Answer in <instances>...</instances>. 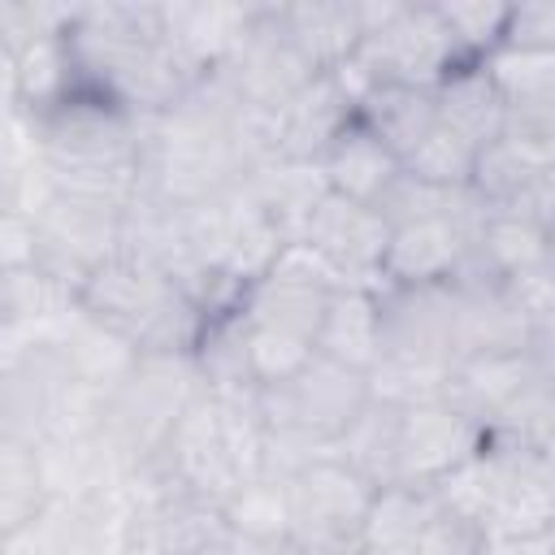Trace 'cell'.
I'll list each match as a JSON object with an SVG mask.
<instances>
[{
    "label": "cell",
    "mask_w": 555,
    "mask_h": 555,
    "mask_svg": "<svg viewBox=\"0 0 555 555\" xmlns=\"http://www.w3.org/2000/svg\"><path fill=\"white\" fill-rule=\"evenodd\" d=\"M382 486H373L364 473H356L343 455L325 451L308 464H299L286 477V503H291V538L299 546H334V542H360L364 516L373 507Z\"/></svg>",
    "instance_id": "3957f363"
},
{
    "label": "cell",
    "mask_w": 555,
    "mask_h": 555,
    "mask_svg": "<svg viewBox=\"0 0 555 555\" xmlns=\"http://www.w3.org/2000/svg\"><path fill=\"white\" fill-rule=\"evenodd\" d=\"M416 555H494V551H490V533L473 516H460L442 503V512L425 529Z\"/></svg>",
    "instance_id": "7402d4cb"
},
{
    "label": "cell",
    "mask_w": 555,
    "mask_h": 555,
    "mask_svg": "<svg viewBox=\"0 0 555 555\" xmlns=\"http://www.w3.org/2000/svg\"><path fill=\"white\" fill-rule=\"evenodd\" d=\"M503 48H555V4H512Z\"/></svg>",
    "instance_id": "603a6c76"
},
{
    "label": "cell",
    "mask_w": 555,
    "mask_h": 555,
    "mask_svg": "<svg viewBox=\"0 0 555 555\" xmlns=\"http://www.w3.org/2000/svg\"><path fill=\"white\" fill-rule=\"evenodd\" d=\"M317 356L373 377V369L382 364V304L373 286H338L330 295L317 330Z\"/></svg>",
    "instance_id": "7c38bea8"
},
{
    "label": "cell",
    "mask_w": 555,
    "mask_h": 555,
    "mask_svg": "<svg viewBox=\"0 0 555 555\" xmlns=\"http://www.w3.org/2000/svg\"><path fill=\"white\" fill-rule=\"evenodd\" d=\"M481 217H486V208L473 199V191H464V199L451 212L395 225L377 282H390V286H447L455 278V269H460Z\"/></svg>",
    "instance_id": "277c9868"
},
{
    "label": "cell",
    "mask_w": 555,
    "mask_h": 555,
    "mask_svg": "<svg viewBox=\"0 0 555 555\" xmlns=\"http://www.w3.org/2000/svg\"><path fill=\"white\" fill-rule=\"evenodd\" d=\"M230 538H291L286 477H251L221 503Z\"/></svg>",
    "instance_id": "ac0fdd59"
},
{
    "label": "cell",
    "mask_w": 555,
    "mask_h": 555,
    "mask_svg": "<svg viewBox=\"0 0 555 555\" xmlns=\"http://www.w3.org/2000/svg\"><path fill=\"white\" fill-rule=\"evenodd\" d=\"M230 555H308L295 538H230Z\"/></svg>",
    "instance_id": "cb8c5ba5"
},
{
    "label": "cell",
    "mask_w": 555,
    "mask_h": 555,
    "mask_svg": "<svg viewBox=\"0 0 555 555\" xmlns=\"http://www.w3.org/2000/svg\"><path fill=\"white\" fill-rule=\"evenodd\" d=\"M494 82L507 95V108L538 104L555 95V48H499L490 61Z\"/></svg>",
    "instance_id": "d6986e66"
},
{
    "label": "cell",
    "mask_w": 555,
    "mask_h": 555,
    "mask_svg": "<svg viewBox=\"0 0 555 555\" xmlns=\"http://www.w3.org/2000/svg\"><path fill=\"white\" fill-rule=\"evenodd\" d=\"M438 512H442V499L434 486H408V481L382 486L364 516L360 546L369 555H416Z\"/></svg>",
    "instance_id": "2e32d148"
},
{
    "label": "cell",
    "mask_w": 555,
    "mask_h": 555,
    "mask_svg": "<svg viewBox=\"0 0 555 555\" xmlns=\"http://www.w3.org/2000/svg\"><path fill=\"white\" fill-rule=\"evenodd\" d=\"M546 208H551V221H555V165L546 173Z\"/></svg>",
    "instance_id": "484cf974"
},
{
    "label": "cell",
    "mask_w": 555,
    "mask_h": 555,
    "mask_svg": "<svg viewBox=\"0 0 555 555\" xmlns=\"http://www.w3.org/2000/svg\"><path fill=\"white\" fill-rule=\"evenodd\" d=\"M191 555H230V542H212V546H199Z\"/></svg>",
    "instance_id": "4316f807"
},
{
    "label": "cell",
    "mask_w": 555,
    "mask_h": 555,
    "mask_svg": "<svg viewBox=\"0 0 555 555\" xmlns=\"http://www.w3.org/2000/svg\"><path fill=\"white\" fill-rule=\"evenodd\" d=\"M542 373L538 351H481L460 356L447 377V403H455L464 416H473L481 429H490Z\"/></svg>",
    "instance_id": "9c48e42d"
},
{
    "label": "cell",
    "mask_w": 555,
    "mask_h": 555,
    "mask_svg": "<svg viewBox=\"0 0 555 555\" xmlns=\"http://www.w3.org/2000/svg\"><path fill=\"white\" fill-rule=\"evenodd\" d=\"M278 17L291 43L312 61V69L330 74L347 65L364 43V4H278Z\"/></svg>",
    "instance_id": "9a60e30c"
},
{
    "label": "cell",
    "mask_w": 555,
    "mask_h": 555,
    "mask_svg": "<svg viewBox=\"0 0 555 555\" xmlns=\"http://www.w3.org/2000/svg\"><path fill=\"white\" fill-rule=\"evenodd\" d=\"M434 91H438V121L460 139H468L473 147H486L507 134V95L486 61L455 65Z\"/></svg>",
    "instance_id": "8fae6325"
},
{
    "label": "cell",
    "mask_w": 555,
    "mask_h": 555,
    "mask_svg": "<svg viewBox=\"0 0 555 555\" xmlns=\"http://www.w3.org/2000/svg\"><path fill=\"white\" fill-rule=\"evenodd\" d=\"M356 117L399 156H416V147L442 126L438 121V91L434 87H416V82H373L360 104Z\"/></svg>",
    "instance_id": "4fadbf2b"
},
{
    "label": "cell",
    "mask_w": 555,
    "mask_h": 555,
    "mask_svg": "<svg viewBox=\"0 0 555 555\" xmlns=\"http://www.w3.org/2000/svg\"><path fill=\"white\" fill-rule=\"evenodd\" d=\"M78 308L139 356H195L208 317L173 273L130 251L108 256L78 286Z\"/></svg>",
    "instance_id": "6da1fadb"
},
{
    "label": "cell",
    "mask_w": 555,
    "mask_h": 555,
    "mask_svg": "<svg viewBox=\"0 0 555 555\" xmlns=\"http://www.w3.org/2000/svg\"><path fill=\"white\" fill-rule=\"evenodd\" d=\"M356 91L338 69L317 74L286 108L273 113V156L286 160H321L330 143L356 121Z\"/></svg>",
    "instance_id": "52a82bcc"
},
{
    "label": "cell",
    "mask_w": 555,
    "mask_h": 555,
    "mask_svg": "<svg viewBox=\"0 0 555 555\" xmlns=\"http://www.w3.org/2000/svg\"><path fill=\"white\" fill-rule=\"evenodd\" d=\"M308 555H369L360 542H334V546H304Z\"/></svg>",
    "instance_id": "d4e9b609"
},
{
    "label": "cell",
    "mask_w": 555,
    "mask_h": 555,
    "mask_svg": "<svg viewBox=\"0 0 555 555\" xmlns=\"http://www.w3.org/2000/svg\"><path fill=\"white\" fill-rule=\"evenodd\" d=\"M399 429H403V403L373 395L369 408L356 416V425L338 438L334 455H343L373 486H395L399 481Z\"/></svg>",
    "instance_id": "e0dca14e"
},
{
    "label": "cell",
    "mask_w": 555,
    "mask_h": 555,
    "mask_svg": "<svg viewBox=\"0 0 555 555\" xmlns=\"http://www.w3.org/2000/svg\"><path fill=\"white\" fill-rule=\"evenodd\" d=\"M364 43L351 56L373 82L438 87L464 65L438 4H364Z\"/></svg>",
    "instance_id": "7a4b0ae2"
},
{
    "label": "cell",
    "mask_w": 555,
    "mask_h": 555,
    "mask_svg": "<svg viewBox=\"0 0 555 555\" xmlns=\"http://www.w3.org/2000/svg\"><path fill=\"white\" fill-rule=\"evenodd\" d=\"M546 173H551V160L538 147L520 143L516 134H503V139L477 147L468 191L486 212H542V217H551Z\"/></svg>",
    "instance_id": "ba28073f"
},
{
    "label": "cell",
    "mask_w": 555,
    "mask_h": 555,
    "mask_svg": "<svg viewBox=\"0 0 555 555\" xmlns=\"http://www.w3.org/2000/svg\"><path fill=\"white\" fill-rule=\"evenodd\" d=\"M473 256L499 282H525L555 264V225L542 212H486L473 230Z\"/></svg>",
    "instance_id": "30bf717a"
},
{
    "label": "cell",
    "mask_w": 555,
    "mask_h": 555,
    "mask_svg": "<svg viewBox=\"0 0 555 555\" xmlns=\"http://www.w3.org/2000/svg\"><path fill=\"white\" fill-rule=\"evenodd\" d=\"M473 160H477V147H473L468 139H460L455 130L438 126V130L416 147V156L403 160V169L416 173L421 182L442 186V191H468Z\"/></svg>",
    "instance_id": "ffe728a7"
},
{
    "label": "cell",
    "mask_w": 555,
    "mask_h": 555,
    "mask_svg": "<svg viewBox=\"0 0 555 555\" xmlns=\"http://www.w3.org/2000/svg\"><path fill=\"white\" fill-rule=\"evenodd\" d=\"M464 61H490L507 43L512 4H438Z\"/></svg>",
    "instance_id": "44dd1931"
},
{
    "label": "cell",
    "mask_w": 555,
    "mask_h": 555,
    "mask_svg": "<svg viewBox=\"0 0 555 555\" xmlns=\"http://www.w3.org/2000/svg\"><path fill=\"white\" fill-rule=\"evenodd\" d=\"M486 429L464 416L447 399L412 403L403 408V429H399V481L408 486H438L447 481L464 460L481 451Z\"/></svg>",
    "instance_id": "8992f818"
},
{
    "label": "cell",
    "mask_w": 555,
    "mask_h": 555,
    "mask_svg": "<svg viewBox=\"0 0 555 555\" xmlns=\"http://www.w3.org/2000/svg\"><path fill=\"white\" fill-rule=\"evenodd\" d=\"M317 165H321V173H325V182H330L334 195H347V199L373 204V208L382 204V195L403 173V160L360 117L330 143V152Z\"/></svg>",
    "instance_id": "5bb4252c"
},
{
    "label": "cell",
    "mask_w": 555,
    "mask_h": 555,
    "mask_svg": "<svg viewBox=\"0 0 555 555\" xmlns=\"http://www.w3.org/2000/svg\"><path fill=\"white\" fill-rule=\"evenodd\" d=\"M299 243H308L347 286H373L390 247V221L373 204H356L330 191L312 208Z\"/></svg>",
    "instance_id": "5b68a950"
}]
</instances>
